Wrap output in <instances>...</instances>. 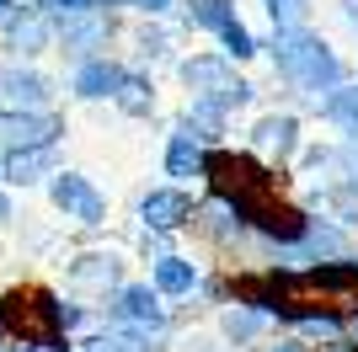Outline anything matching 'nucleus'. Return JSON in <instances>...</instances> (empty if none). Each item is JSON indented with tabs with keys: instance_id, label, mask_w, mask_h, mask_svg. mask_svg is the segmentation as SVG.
I'll return each mask as SVG.
<instances>
[{
	"instance_id": "obj_12",
	"label": "nucleus",
	"mask_w": 358,
	"mask_h": 352,
	"mask_svg": "<svg viewBox=\"0 0 358 352\" xmlns=\"http://www.w3.org/2000/svg\"><path fill=\"white\" fill-rule=\"evenodd\" d=\"M123 75H129L123 59L96 54V59H86V64H75V70H70V96H75V102H113L118 86H123Z\"/></svg>"
},
{
	"instance_id": "obj_26",
	"label": "nucleus",
	"mask_w": 358,
	"mask_h": 352,
	"mask_svg": "<svg viewBox=\"0 0 358 352\" xmlns=\"http://www.w3.org/2000/svg\"><path fill=\"white\" fill-rule=\"evenodd\" d=\"M16 219V198H11V187H0V230Z\"/></svg>"
},
{
	"instance_id": "obj_9",
	"label": "nucleus",
	"mask_w": 358,
	"mask_h": 352,
	"mask_svg": "<svg viewBox=\"0 0 358 352\" xmlns=\"http://www.w3.org/2000/svg\"><path fill=\"white\" fill-rule=\"evenodd\" d=\"M193 214H198V198L187 187H150V192H139V224L145 230H155V235H177V230H187L193 224Z\"/></svg>"
},
{
	"instance_id": "obj_30",
	"label": "nucleus",
	"mask_w": 358,
	"mask_h": 352,
	"mask_svg": "<svg viewBox=\"0 0 358 352\" xmlns=\"http://www.w3.org/2000/svg\"><path fill=\"white\" fill-rule=\"evenodd\" d=\"M16 11V0H0V16H11Z\"/></svg>"
},
{
	"instance_id": "obj_24",
	"label": "nucleus",
	"mask_w": 358,
	"mask_h": 352,
	"mask_svg": "<svg viewBox=\"0 0 358 352\" xmlns=\"http://www.w3.org/2000/svg\"><path fill=\"white\" fill-rule=\"evenodd\" d=\"M38 16L59 22V16H80V11H102V0H27Z\"/></svg>"
},
{
	"instance_id": "obj_28",
	"label": "nucleus",
	"mask_w": 358,
	"mask_h": 352,
	"mask_svg": "<svg viewBox=\"0 0 358 352\" xmlns=\"http://www.w3.org/2000/svg\"><path fill=\"white\" fill-rule=\"evenodd\" d=\"M343 22L353 27V38H358V0H343Z\"/></svg>"
},
{
	"instance_id": "obj_3",
	"label": "nucleus",
	"mask_w": 358,
	"mask_h": 352,
	"mask_svg": "<svg viewBox=\"0 0 358 352\" xmlns=\"http://www.w3.org/2000/svg\"><path fill=\"white\" fill-rule=\"evenodd\" d=\"M48 203H54V214H64L70 224H80V230H102L107 224V192L91 182V176L80 171H54L48 176Z\"/></svg>"
},
{
	"instance_id": "obj_2",
	"label": "nucleus",
	"mask_w": 358,
	"mask_h": 352,
	"mask_svg": "<svg viewBox=\"0 0 358 352\" xmlns=\"http://www.w3.org/2000/svg\"><path fill=\"white\" fill-rule=\"evenodd\" d=\"M177 80L187 86V102H203V107H220L224 117L241 112V107H252L257 86L246 75H236V64L224 54H187L177 59Z\"/></svg>"
},
{
	"instance_id": "obj_4",
	"label": "nucleus",
	"mask_w": 358,
	"mask_h": 352,
	"mask_svg": "<svg viewBox=\"0 0 358 352\" xmlns=\"http://www.w3.org/2000/svg\"><path fill=\"white\" fill-rule=\"evenodd\" d=\"M59 96V80L38 64H22V59H6L0 64V112H48Z\"/></svg>"
},
{
	"instance_id": "obj_20",
	"label": "nucleus",
	"mask_w": 358,
	"mask_h": 352,
	"mask_svg": "<svg viewBox=\"0 0 358 352\" xmlns=\"http://www.w3.org/2000/svg\"><path fill=\"white\" fill-rule=\"evenodd\" d=\"M182 22H187L193 32H214V38H220V32L236 22V0H187Z\"/></svg>"
},
{
	"instance_id": "obj_11",
	"label": "nucleus",
	"mask_w": 358,
	"mask_h": 352,
	"mask_svg": "<svg viewBox=\"0 0 358 352\" xmlns=\"http://www.w3.org/2000/svg\"><path fill=\"white\" fill-rule=\"evenodd\" d=\"M252 155H257V161H268L273 171L289 166L299 155V117L294 112H262L252 123Z\"/></svg>"
},
{
	"instance_id": "obj_5",
	"label": "nucleus",
	"mask_w": 358,
	"mask_h": 352,
	"mask_svg": "<svg viewBox=\"0 0 358 352\" xmlns=\"http://www.w3.org/2000/svg\"><path fill=\"white\" fill-rule=\"evenodd\" d=\"M107 331H166V299L145 283H123L118 293H107Z\"/></svg>"
},
{
	"instance_id": "obj_17",
	"label": "nucleus",
	"mask_w": 358,
	"mask_h": 352,
	"mask_svg": "<svg viewBox=\"0 0 358 352\" xmlns=\"http://www.w3.org/2000/svg\"><path fill=\"white\" fill-rule=\"evenodd\" d=\"M203 155H209V149L193 145L187 133H171V139H166V155H161L166 176H171V187H187L193 176H203Z\"/></svg>"
},
{
	"instance_id": "obj_19",
	"label": "nucleus",
	"mask_w": 358,
	"mask_h": 352,
	"mask_svg": "<svg viewBox=\"0 0 358 352\" xmlns=\"http://www.w3.org/2000/svg\"><path fill=\"white\" fill-rule=\"evenodd\" d=\"M155 102H161V96H155V80H150L145 70H129L123 86H118V96H113V107H118L123 117H150Z\"/></svg>"
},
{
	"instance_id": "obj_10",
	"label": "nucleus",
	"mask_w": 358,
	"mask_h": 352,
	"mask_svg": "<svg viewBox=\"0 0 358 352\" xmlns=\"http://www.w3.org/2000/svg\"><path fill=\"white\" fill-rule=\"evenodd\" d=\"M64 283H70L75 293H96V299H107V293L123 288V256H118V251H80V256L64 262Z\"/></svg>"
},
{
	"instance_id": "obj_6",
	"label": "nucleus",
	"mask_w": 358,
	"mask_h": 352,
	"mask_svg": "<svg viewBox=\"0 0 358 352\" xmlns=\"http://www.w3.org/2000/svg\"><path fill=\"white\" fill-rule=\"evenodd\" d=\"M113 38H118L113 11H80V16H59V22H54V48H59L70 64H86V59L107 54Z\"/></svg>"
},
{
	"instance_id": "obj_1",
	"label": "nucleus",
	"mask_w": 358,
	"mask_h": 352,
	"mask_svg": "<svg viewBox=\"0 0 358 352\" xmlns=\"http://www.w3.org/2000/svg\"><path fill=\"white\" fill-rule=\"evenodd\" d=\"M273 70L289 91H299L305 102H327L337 86H348V64L337 59V48L310 27L294 32H273Z\"/></svg>"
},
{
	"instance_id": "obj_15",
	"label": "nucleus",
	"mask_w": 358,
	"mask_h": 352,
	"mask_svg": "<svg viewBox=\"0 0 358 352\" xmlns=\"http://www.w3.org/2000/svg\"><path fill=\"white\" fill-rule=\"evenodd\" d=\"M273 331V315L268 309H252V305H224L220 309V337L230 342V347H252L257 337H268Z\"/></svg>"
},
{
	"instance_id": "obj_22",
	"label": "nucleus",
	"mask_w": 358,
	"mask_h": 352,
	"mask_svg": "<svg viewBox=\"0 0 358 352\" xmlns=\"http://www.w3.org/2000/svg\"><path fill=\"white\" fill-rule=\"evenodd\" d=\"M257 48H262V43L252 38V27H246L241 16H236V22H230V27L220 32V54L230 59V64H246V59H257Z\"/></svg>"
},
{
	"instance_id": "obj_29",
	"label": "nucleus",
	"mask_w": 358,
	"mask_h": 352,
	"mask_svg": "<svg viewBox=\"0 0 358 352\" xmlns=\"http://www.w3.org/2000/svg\"><path fill=\"white\" fill-rule=\"evenodd\" d=\"M123 6L134 11V0H102V11H123Z\"/></svg>"
},
{
	"instance_id": "obj_25",
	"label": "nucleus",
	"mask_w": 358,
	"mask_h": 352,
	"mask_svg": "<svg viewBox=\"0 0 358 352\" xmlns=\"http://www.w3.org/2000/svg\"><path fill=\"white\" fill-rule=\"evenodd\" d=\"M171 6H182V0H134V11H139V16H150V22H161Z\"/></svg>"
},
{
	"instance_id": "obj_13",
	"label": "nucleus",
	"mask_w": 358,
	"mask_h": 352,
	"mask_svg": "<svg viewBox=\"0 0 358 352\" xmlns=\"http://www.w3.org/2000/svg\"><path fill=\"white\" fill-rule=\"evenodd\" d=\"M59 171V149H0V187H38Z\"/></svg>"
},
{
	"instance_id": "obj_18",
	"label": "nucleus",
	"mask_w": 358,
	"mask_h": 352,
	"mask_svg": "<svg viewBox=\"0 0 358 352\" xmlns=\"http://www.w3.org/2000/svg\"><path fill=\"white\" fill-rule=\"evenodd\" d=\"M315 112L327 117L337 133H348V145H358V80H348V86H337L327 96V102L315 107Z\"/></svg>"
},
{
	"instance_id": "obj_16",
	"label": "nucleus",
	"mask_w": 358,
	"mask_h": 352,
	"mask_svg": "<svg viewBox=\"0 0 358 352\" xmlns=\"http://www.w3.org/2000/svg\"><path fill=\"white\" fill-rule=\"evenodd\" d=\"M177 133H187V139L203 145V149H220L224 145V112L220 107H203V102H187L182 117H177Z\"/></svg>"
},
{
	"instance_id": "obj_14",
	"label": "nucleus",
	"mask_w": 358,
	"mask_h": 352,
	"mask_svg": "<svg viewBox=\"0 0 358 352\" xmlns=\"http://www.w3.org/2000/svg\"><path fill=\"white\" fill-rule=\"evenodd\" d=\"M150 288L161 293V299H193V293L203 288V272H198L193 256L171 251V256H155V262H150Z\"/></svg>"
},
{
	"instance_id": "obj_8",
	"label": "nucleus",
	"mask_w": 358,
	"mask_h": 352,
	"mask_svg": "<svg viewBox=\"0 0 358 352\" xmlns=\"http://www.w3.org/2000/svg\"><path fill=\"white\" fill-rule=\"evenodd\" d=\"M0 48H6V59L32 64L38 54H48V48H54V22H48V16H38L32 6H16L11 16H0Z\"/></svg>"
},
{
	"instance_id": "obj_7",
	"label": "nucleus",
	"mask_w": 358,
	"mask_h": 352,
	"mask_svg": "<svg viewBox=\"0 0 358 352\" xmlns=\"http://www.w3.org/2000/svg\"><path fill=\"white\" fill-rule=\"evenodd\" d=\"M70 133L59 107L48 112H0V149H59V139Z\"/></svg>"
},
{
	"instance_id": "obj_27",
	"label": "nucleus",
	"mask_w": 358,
	"mask_h": 352,
	"mask_svg": "<svg viewBox=\"0 0 358 352\" xmlns=\"http://www.w3.org/2000/svg\"><path fill=\"white\" fill-rule=\"evenodd\" d=\"M273 352H315V347H310V342H299V337H284Z\"/></svg>"
},
{
	"instance_id": "obj_21",
	"label": "nucleus",
	"mask_w": 358,
	"mask_h": 352,
	"mask_svg": "<svg viewBox=\"0 0 358 352\" xmlns=\"http://www.w3.org/2000/svg\"><path fill=\"white\" fill-rule=\"evenodd\" d=\"M129 43H134V59H139V64H155V59L171 54V32H166L161 22H145V27H134V38H129Z\"/></svg>"
},
{
	"instance_id": "obj_23",
	"label": "nucleus",
	"mask_w": 358,
	"mask_h": 352,
	"mask_svg": "<svg viewBox=\"0 0 358 352\" xmlns=\"http://www.w3.org/2000/svg\"><path fill=\"white\" fill-rule=\"evenodd\" d=\"M262 6L273 16V32H294L310 22V0H262Z\"/></svg>"
}]
</instances>
